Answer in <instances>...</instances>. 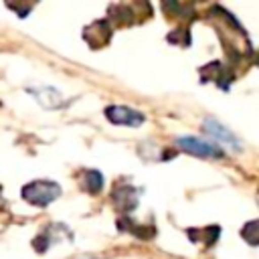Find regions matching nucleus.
<instances>
[{
    "instance_id": "nucleus-1",
    "label": "nucleus",
    "mask_w": 259,
    "mask_h": 259,
    "mask_svg": "<svg viewBox=\"0 0 259 259\" xmlns=\"http://www.w3.org/2000/svg\"><path fill=\"white\" fill-rule=\"evenodd\" d=\"M180 148L194 154V156H202V158H219L223 156V150L212 146V144H206V142H200L198 138H180L178 140Z\"/></svg>"
},
{
    "instance_id": "nucleus-2",
    "label": "nucleus",
    "mask_w": 259,
    "mask_h": 259,
    "mask_svg": "<svg viewBox=\"0 0 259 259\" xmlns=\"http://www.w3.org/2000/svg\"><path fill=\"white\" fill-rule=\"evenodd\" d=\"M206 127H208V132L212 134V136H217L219 140H223V142H229V144H237V138L229 132V130H225L221 123H217V121H212V119H208L206 121Z\"/></svg>"
}]
</instances>
